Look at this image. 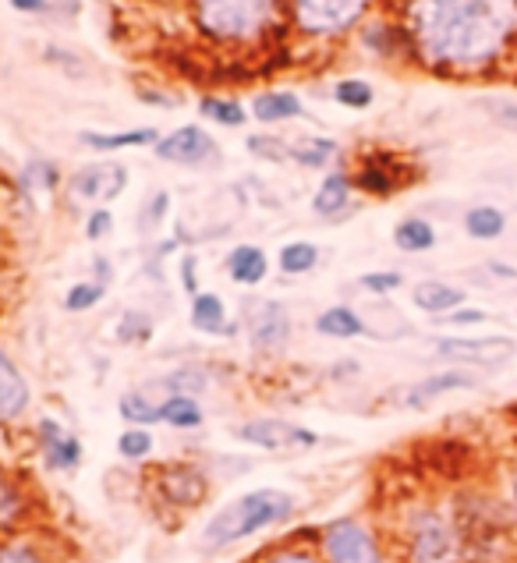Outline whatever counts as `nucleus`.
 <instances>
[{"mask_svg": "<svg viewBox=\"0 0 517 563\" xmlns=\"http://www.w3.org/2000/svg\"><path fill=\"white\" fill-rule=\"evenodd\" d=\"M110 231H114V217H110V209H96V213H89V220H86V238L89 241H100Z\"/></svg>", "mask_w": 517, "mask_h": 563, "instance_id": "43", "label": "nucleus"}, {"mask_svg": "<svg viewBox=\"0 0 517 563\" xmlns=\"http://www.w3.org/2000/svg\"><path fill=\"white\" fill-rule=\"evenodd\" d=\"M245 146H249V153L270 159V164H280V159L290 156V146H284L280 139H270V135H252V139L245 142Z\"/></svg>", "mask_w": 517, "mask_h": 563, "instance_id": "38", "label": "nucleus"}, {"mask_svg": "<svg viewBox=\"0 0 517 563\" xmlns=\"http://www.w3.org/2000/svg\"><path fill=\"white\" fill-rule=\"evenodd\" d=\"M167 209H170V196H167V191H156V196L150 199V206H145V213H142L145 217L142 220V231H153L156 223L167 217Z\"/></svg>", "mask_w": 517, "mask_h": 563, "instance_id": "42", "label": "nucleus"}, {"mask_svg": "<svg viewBox=\"0 0 517 563\" xmlns=\"http://www.w3.org/2000/svg\"><path fill=\"white\" fill-rule=\"evenodd\" d=\"M507 231V213L499 206H472L464 213V234L472 241H496Z\"/></svg>", "mask_w": 517, "mask_h": 563, "instance_id": "19", "label": "nucleus"}, {"mask_svg": "<svg viewBox=\"0 0 517 563\" xmlns=\"http://www.w3.org/2000/svg\"><path fill=\"white\" fill-rule=\"evenodd\" d=\"M118 336H121V341H150V336H153L150 316H142V312H128V316L121 319Z\"/></svg>", "mask_w": 517, "mask_h": 563, "instance_id": "39", "label": "nucleus"}, {"mask_svg": "<svg viewBox=\"0 0 517 563\" xmlns=\"http://www.w3.org/2000/svg\"><path fill=\"white\" fill-rule=\"evenodd\" d=\"M490 273L486 277V284H517V266H510V263H499V260H490L486 266H482Z\"/></svg>", "mask_w": 517, "mask_h": 563, "instance_id": "45", "label": "nucleus"}, {"mask_svg": "<svg viewBox=\"0 0 517 563\" xmlns=\"http://www.w3.org/2000/svg\"><path fill=\"white\" fill-rule=\"evenodd\" d=\"M359 287H362V291H369V295H394V291H400V287H404V273H397V269L365 273V277L359 280Z\"/></svg>", "mask_w": 517, "mask_h": 563, "instance_id": "36", "label": "nucleus"}, {"mask_svg": "<svg viewBox=\"0 0 517 563\" xmlns=\"http://www.w3.org/2000/svg\"><path fill=\"white\" fill-rule=\"evenodd\" d=\"M36 443L51 472H75L82 464V440L72 429H64L57 418H40Z\"/></svg>", "mask_w": 517, "mask_h": 563, "instance_id": "11", "label": "nucleus"}, {"mask_svg": "<svg viewBox=\"0 0 517 563\" xmlns=\"http://www.w3.org/2000/svg\"><path fill=\"white\" fill-rule=\"evenodd\" d=\"M486 319H490V316L482 312V309H458V312L443 316V323H447V327H482Z\"/></svg>", "mask_w": 517, "mask_h": 563, "instance_id": "44", "label": "nucleus"}, {"mask_svg": "<svg viewBox=\"0 0 517 563\" xmlns=\"http://www.w3.org/2000/svg\"><path fill=\"white\" fill-rule=\"evenodd\" d=\"M118 411H121V418L128 426H139V429H150V426L160 422V405H153L145 394H124Z\"/></svg>", "mask_w": 517, "mask_h": 563, "instance_id": "30", "label": "nucleus"}, {"mask_svg": "<svg viewBox=\"0 0 517 563\" xmlns=\"http://www.w3.org/2000/svg\"><path fill=\"white\" fill-rule=\"evenodd\" d=\"M196 255H185V260H182V284H185V291L188 295H199L196 291Z\"/></svg>", "mask_w": 517, "mask_h": 563, "instance_id": "46", "label": "nucleus"}, {"mask_svg": "<svg viewBox=\"0 0 517 563\" xmlns=\"http://www.w3.org/2000/svg\"><path fill=\"white\" fill-rule=\"evenodd\" d=\"M258 563H322V556L309 550V545H284V550H273Z\"/></svg>", "mask_w": 517, "mask_h": 563, "instance_id": "40", "label": "nucleus"}, {"mask_svg": "<svg viewBox=\"0 0 517 563\" xmlns=\"http://www.w3.org/2000/svg\"><path fill=\"white\" fill-rule=\"evenodd\" d=\"M394 245L408 255L429 252V249H436V228L426 217H404L394 228Z\"/></svg>", "mask_w": 517, "mask_h": 563, "instance_id": "25", "label": "nucleus"}, {"mask_svg": "<svg viewBox=\"0 0 517 563\" xmlns=\"http://www.w3.org/2000/svg\"><path fill=\"white\" fill-rule=\"evenodd\" d=\"M333 156H337V142L330 139H301L290 146V159L301 167H327Z\"/></svg>", "mask_w": 517, "mask_h": 563, "instance_id": "31", "label": "nucleus"}, {"mask_svg": "<svg viewBox=\"0 0 517 563\" xmlns=\"http://www.w3.org/2000/svg\"><path fill=\"white\" fill-rule=\"evenodd\" d=\"M128 185V170L121 164L82 167L68 181V196L75 202H114Z\"/></svg>", "mask_w": 517, "mask_h": 563, "instance_id": "12", "label": "nucleus"}, {"mask_svg": "<svg viewBox=\"0 0 517 563\" xmlns=\"http://www.w3.org/2000/svg\"><path fill=\"white\" fill-rule=\"evenodd\" d=\"M322 563H386L376 532L362 518H337L319 532Z\"/></svg>", "mask_w": 517, "mask_h": 563, "instance_id": "5", "label": "nucleus"}, {"mask_svg": "<svg viewBox=\"0 0 517 563\" xmlns=\"http://www.w3.org/2000/svg\"><path fill=\"white\" fill-rule=\"evenodd\" d=\"M32 400L29 379L22 376V368L14 365V358L0 347V422H14L22 418Z\"/></svg>", "mask_w": 517, "mask_h": 563, "instance_id": "15", "label": "nucleus"}, {"mask_svg": "<svg viewBox=\"0 0 517 563\" xmlns=\"http://www.w3.org/2000/svg\"><path fill=\"white\" fill-rule=\"evenodd\" d=\"M369 0H295V19L312 36H337L362 19Z\"/></svg>", "mask_w": 517, "mask_h": 563, "instance_id": "7", "label": "nucleus"}, {"mask_svg": "<svg viewBox=\"0 0 517 563\" xmlns=\"http://www.w3.org/2000/svg\"><path fill=\"white\" fill-rule=\"evenodd\" d=\"M11 8L14 11H25V14H40V11H46L51 4H46V0H11Z\"/></svg>", "mask_w": 517, "mask_h": 563, "instance_id": "48", "label": "nucleus"}, {"mask_svg": "<svg viewBox=\"0 0 517 563\" xmlns=\"http://www.w3.org/2000/svg\"><path fill=\"white\" fill-rule=\"evenodd\" d=\"M153 446H156V440H153V432H150V429L128 426V429L121 432V440H118V454H121L124 461L139 464V461H145V457L153 454Z\"/></svg>", "mask_w": 517, "mask_h": 563, "instance_id": "32", "label": "nucleus"}, {"mask_svg": "<svg viewBox=\"0 0 517 563\" xmlns=\"http://www.w3.org/2000/svg\"><path fill=\"white\" fill-rule=\"evenodd\" d=\"M373 86L365 82V78H344V82L333 86V100L341 107H351V110H365L373 107Z\"/></svg>", "mask_w": 517, "mask_h": 563, "instance_id": "34", "label": "nucleus"}, {"mask_svg": "<svg viewBox=\"0 0 517 563\" xmlns=\"http://www.w3.org/2000/svg\"><path fill=\"white\" fill-rule=\"evenodd\" d=\"M479 386V373L472 368H443V373L418 379L415 386H408L404 394V405L408 408H429L432 400H440L447 394H458V390H475Z\"/></svg>", "mask_w": 517, "mask_h": 563, "instance_id": "14", "label": "nucleus"}, {"mask_svg": "<svg viewBox=\"0 0 517 563\" xmlns=\"http://www.w3.org/2000/svg\"><path fill=\"white\" fill-rule=\"evenodd\" d=\"M238 440L258 450H309L319 443L312 429L284 422V418H252V422L238 426Z\"/></svg>", "mask_w": 517, "mask_h": 563, "instance_id": "9", "label": "nucleus"}, {"mask_svg": "<svg viewBox=\"0 0 517 563\" xmlns=\"http://www.w3.org/2000/svg\"><path fill=\"white\" fill-rule=\"evenodd\" d=\"M354 185H359L362 191H369V196H394V191L400 188L397 174L386 167V164H376V159H369V164H362L359 178H354Z\"/></svg>", "mask_w": 517, "mask_h": 563, "instance_id": "27", "label": "nucleus"}, {"mask_svg": "<svg viewBox=\"0 0 517 563\" xmlns=\"http://www.w3.org/2000/svg\"><path fill=\"white\" fill-rule=\"evenodd\" d=\"M351 188L354 181L348 178V174H327V181L319 185L316 191V199H312V209L319 217H337V213H344L348 202H351Z\"/></svg>", "mask_w": 517, "mask_h": 563, "instance_id": "22", "label": "nucleus"}, {"mask_svg": "<svg viewBox=\"0 0 517 563\" xmlns=\"http://www.w3.org/2000/svg\"><path fill=\"white\" fill-rule=\"evenodd\" d=\"M82 146L96 150V153H118V150H132V146H156L160 132L156 128H132V132H114V135H103V132H82Z\"/></svg>", "mask_w": 517, "mask_h": 563, "instance_id": "18", "label": "nucleus"}, {"mask_svg": "<svg viewBox=\"0 0 517 563\" xmlns=\"http://www.w3.org/2000/svg\"><path fill=\"white\" fill-rule=\"evenodd\" d=\"M404 32L426 68L482 75L517 46V0H408Z\"/></svg>", "mask_w": 517, "mask_h": 563, "instance_id": "1", "label": "nucleus"}, {"mask_svg": "<svg viewBox=\"0 0 517 563\" xmlns=\"http://www.w3.org/2000/svg\"><path fill=\"white\" fill-rule=\"evenodd\" d=\"M206 373L202 368H182V373H170L167 379H164V386L170 390V397L174 394H185V397H196V394H202L206 390Z\"/></svg>", "mask_w": 517, "mask_h": 563, "instance_id": "35", "label": "nucleus"}, {"mask_svg": "<svg viewBox=\"0 0 517 563\" xmlns=\"http://www.w3.org/2000/svg\"><path fill=\"white\" fill-rule=\"evenodd\" d=\"M404 563H464V539L458 518L436 504H418L400 525Z\"/></svg>", "mask_w": 517, "mask_h": 563, "instance_id": "3", "label": "nucleus"}, {"mask_svg": "<svg viewBox=\"0 0 517 563\" xmlns=\"http://www.w3.org/2000/svg\"><path fill=\"white\" fill-rule=\"evenodd\" d=\"M319 263V249L312 241H290V245L280 249V269L290 273V277H301V273H312Z\"/></svg>", "mask_w": 517, "mask_h": 563, "instance_id": "29", "label": "nucleus"}, {"mask_svg": "<svg viewBox=\"0 0 517 563\" xmlns=\"http://www.w3.org/2000/svg\"><path fill=\"white\" fill-rule=\"evenodd\" d=\"M436 355L447 362L464 365H504L510 355H517L514 336H440L436 341Z\"/></svg>", "mask_w": 517, "mask_h": 563, "instance_id": "8", "label": "nucleus"}, {"mask_svg": "<svg viewBox=\"0 0 517 563\" xmlns=\"http://www.w3.org/2000/svg\"><path fill=\"white\" fill-rule=\"evenodd\" d=\"M298 500L287 489L263 486L234 496L231 504H223L213 518L202 528V545L206 550H228V545L245 542L258 532H266L273 525H284L295 518Z\"/></svg>", "mask_w": 517, "mask_h": 563, "instance_id": "2", "label": "nucleus"}, {"mask_svg": "<svg viewBox=\"0 0 517 563\" xmlns=\"http://www.w3.org/2000/svg\"><path fill=\"white\" fill-rule=\"evenodd\" d=\"M153 489L167 507L177 510H191L202 507L209 496V475L202 464L191 461H177V464H160L153 468Z\"/></svg>", "mask_w": 517, "mask_h": 563, "instance_id": "6", "label": "nucleus"}, {"mask_svg": "<svg viewBox=\"0 0 517 563\" xmlns=\"http://www.w3.org/2000/svg\"><path fill=\"white\" fill-rule=\"evenodd\" d=\"M507 507H510V521L517 525V461H514L510 478H507Z\"/></svg>", "mask_w": 517, "mask_h": 563, "instance_id": "47", "label": "nucleus"}, {"mask_svg": "<svg viewBox=\"0 0 517 563\" xmlns=\"http://www.w3.org/2000/svg\"><path fill=\"white\" fill-rule=\"evenodd\" d=\"M25 507H29L25 489L4 468H0V528H14V525H19Z\"/></svg>", "mask_w": 517, "mask_h": 563, "instance_id": "26", "label": "nucleus"}, {"mask_svg": "<svg viewBox=\"0 0 517 563\" xmlns=\"http://www.w3.org/2000/svg\"><path fill=\"white\" fill-rule=\"evenodd\" d=\"M202 405L196 397H185V394H174L167 400H160V422L170 426V429H199L202 426Z\"/></svg>", "mask_w": 517, "mask_h": 563, "instance_id": "24", "label": "nucleus"}, {"mask_svg": "<svg viewBox=\"0 0 517 563\" xmlns=\"http://www.w3.org/2000/svg\"><path fill=\"white\" fill-rule=\"evenodd\" d=\"M411 301H415V309H418V312L443 319V316H450V312L464 309L468 295L461 291V287L447 284V280H422V284H415Z\"/></svg>", "mask_w": 517, "mask_h": 563, "instance_id": "16", "label": "nucleus"}, {"mask_svg": "<svg viewBox=\"0 0 517 563\" xmlns=\"http://www.w3.org/2000/svg\"><path fill=\"white\" fill-rule=\"evenodd\" d=\"M245 319H249V341L258 351H280L290 341V316L280 301L255 298L249 301Z\"/></svg>", "mask_w": 517, "mask_h": 563, "instance_id": "10", "label": "nucleus"}, {"mask_svg": "<svg viewBox=\"0 0 517 563\" xmlns=\"http://www.w3.org/2000/svg\"><path fill=\"white\" fill-rule=\"evenodd\" d=\"M486 114L499 124L507 128V132H517V100H486Z\"/></svg>", "mask_w": 517, "mask_h": 563, "instance_id": "41", "label": "nucleus"}, {"mask_svg": "<svg viewBox=\"0 0 517 563\" xmlns=\"http://www.w3.org/2000/svg\"><path fill=\"white\" fill-rule=\"evenodd\" d=\"M103 301V284H75L68 298H64V309L68 312H89Z\"/></svg>", "mask_w": 517, "mask_h": 563, "instance_id": "37", "label": "nucleus"}, {"mask_svg": "<svg viewBox=\"0 0 517 563\" xmlns=\"http://www.w3.org/2000/svg\"><path fill=\"white\" fill-rule=\"evenodd\" d=\"M301 114V100L295 92H263L252 100V118L263 121V124H280Z\"/></svg>", "mask_w": 517, "mask_h": 563, "instance_id": "20", "label": "nucleus"}, {"mask_svg": "<svg viewBox=\"0 0 517 563\" xmlns=\"http://www.w3.org/2000/svg\"><path fill=\"white\" fill-rule=\"evenodd\" d=\"M153 150H156L160 159H167V164L196 167V164H202V159H209L217 153V142L209 132H202L199 124H185V128H177V132L160 139Z\"/></svg>", "mask_w": 517, "mask_h": 563, "instance_id": "13", "label": "nucleus"}, {"mask_svg": "<svg viewBox=\"0 0 517 563\" xmlns=\"http://www.w3.org/2000/svg\"><path fill=\"white\" fill-rule=\"evenodd\" d=\"M199 110H202L209 121H217L223 128H241V124L249 121L245 107L234 103V100H217V96H206V100L199 103Z\"/></svg>", "mask_w": 517, "mask_h": 563, "instance_id": "33", "label": "nucleus"}, {"mask_svg": "<svg viewBox=\"0 0 517 563\" xmlns=\"http://www.w3.org/2000/svg\"><path fill=\"white\" fill-rule=\"evenodd\" d=\"M316 330L322 336H333V341H354V336L365 333V323L359 312L348 309V305H333V309H327L316 319Z\"/></svg>", "mask_w": 517, "mask_h": 563, "instance_id": "23", "label": "nucleus"}, {"mask_svg": "<svg viewBox=\"0 0 517 563\" xmlns=\"http://www.w3.org/2000/svg\"><path fill=\"white\" fill-rule=\"evenodd\" d=\"M273 22V0H196V25L217 43H249Z\"/></svg>", "mask_w": 517, "mask_h": 563, "instance_id": "4", "label": "nucleus"}, {"mask_svg": "<svg viewBox=\"0 0 517 563\" xmlns=\"http://www.w3.org/2000/svg\"><path fill=\"white\" fill-rule=\"evenodd\" d=\"M0 563H54V556L36 539H4L0 542Z\"/></svg>", "mask_w": 517, "mask_h": 563, "instance_id": "28", "label": "nucleus"}, {"mask_svg": "<svg viewBox=\"0 0 517 563\" xmlns=\"http://www.w3.org/2000/svg\"><path fill=\"white\" fill-rule=\"evenodd\" d=\"M188 316H191V327L202 330V333H231L228 309H223L220 295H209V291L191 295V312Z\"/></svg>", "mask_w": 517, "mask_h": 563, "instance_id": "21", "label": "nucleus"}, {"mask_svg": "<svg viewBox=\"0 0 517 563\" xmlns=\"http://www.w3.org/2000/svg\"><path fill=\"white\" fill-rule=\"evenodd\" d=\"M270 273V260L266 252L258 245H238L231 255H228V277L241 287H255L263 284Z\"/></svg>", "mask_w": 517, "mask_h": 563, "instance_id": "17", "label": "nucleus"}]
</instances>
